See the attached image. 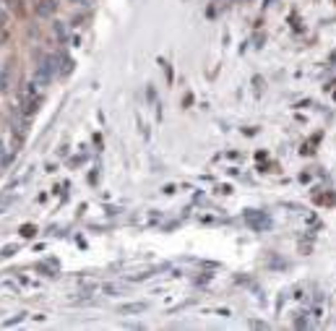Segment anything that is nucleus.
Returning a JSON list of instances; mask_svg holds the SVG:
<instances>
[{
	"label": "nucleus",
	"mask_w": 336,
	"mask_h": 331,
	"mask_svg": "<svg viewBox=\"0 0 336 331\" xmlns=\"http://www.w3.org/2000/svg\"><path fill=\"white\" fill-rule=\"evenodd\" d=\"M52 31H55V37H57V42H60V44L68 42V26H65V24H60V21H57V24H52Z\"/></svg>",
	"instance_id": "nucleus-2"
},
{
	"label": "nucleus",
	"mask_w": 336,
	"mask_h": 331,
	"mask_svg": "<svg viewBox=\"0 0 336 331\" xmlns=\"http://www.w3.org/2000/svg\"><path fill=\"white\" fill-rule=\"evenodd\" d=\"M34 10H37V16H39V18L55 16V10H57V0H37V3H34Z\"/></svg>",
	"instance_id": "nucleus-1"
},
{
	"label": "nucleus",
	"mask_w": 336,
	"mask_h": 331,
	"mask_svg": "<svg viewBox=\"0 0 336 331\" xmlns=\"http://www.w3.org/2000/svg\"><path fill=\"white\" fill-rule=\"evenodd\" d=\"M10 84H13V76H10L8 68H0V91L10 89Z\"/></svg>",
	"instance_id": "nucleus-3"
},
{
	"label": "nucleus",
	"mask_w": 336,
	"mask_h": 331,
	"mask_svg": "<svg viewBox=\"0 0 336 331\" xmlns=\"http://www.w3.org/2000/svg\"><path fill=\"white\" fill-rule=\"evenodd\" d=\"M125 313H141L144 311V305H128V308H123Z\"/></svg>",
	"instance_id": "nucleus-4"
},
{
	"label": "nucleus",
	"mask_w": 336,
	"mask_h": 331,
	"mask_svg": "<svg viewBox=\"0 0 336 331\" xmlns=\"http://www.w3.org/2000/svg\"><path fill=\"white\" fill-rule=\"evenodd\" d=\"M34 3H37V0H34Z\"/></svg>",
	"instance_id": "nucleus-5"
},
{
	"label": "nucleus",
	"mask_w": 336,
	"mask_h": 331,
	"mask_svg": "<svg viewBox=\"0 0 336 331\" xmlns=\"http://www.w3.org/2000/svg\"><path fill=\"white\" fill-rule=\"evenodd\" d=\"M0 115H3V112H0Z\"/></svg>",
	"instance_id": "nucleus-6"
}]
</instances>
